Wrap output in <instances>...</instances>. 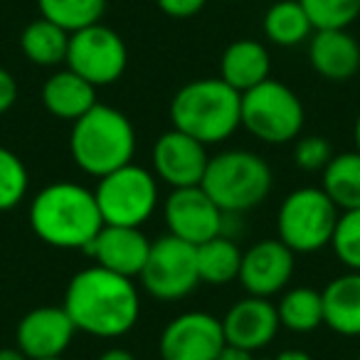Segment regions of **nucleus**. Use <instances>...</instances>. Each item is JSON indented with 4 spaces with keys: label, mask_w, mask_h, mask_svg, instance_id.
Returning <instances> with one entry per match:
<instances>
[{
    "label": "nucleus",
    "mask_w": 360,
    "mask_h": 360,
    "mask_svg": "<svg viewBox=\"0 0 360 360\" xmlns=\"http://www.w3.org/2000/svg\"><path fill=\"white\" fill-rule=\"evenodd\" d=\"M30 175L20 155L0 146V212L18 207L27 195Z\"/></svg>",
    "instance_id": "c85d7f7f"
},
{
    "label": "nucleus",
    "mask_w": 360,
    "mask_h": 360,
    "mask_svg": "<svg viewBox=\"0 0 360 360\" xmlns=\"http://www.w3.org/2000/svg\"><path fill=\"white\" fill-rule=\"evenodd\" d=\"M96 360H136V355L126 348H109V350H104Z\"/></svg>",
    "instance_id": "f704fd0d"
},
{
    "label": "nucleus",
    "mask_w": 360,
    "mask_h": 360,
    "mask_svg": "<svg viewBox=\"0 0 360 360\" xmlns=\"http://www.w3.org/2000/svg\"><path fill=\"white\" fill-rule=\"evenodd\" d=\"M141 284L158 301H178L188 296L200 284L198 247L173 235L150 242L148 259L141 271Z\"/></svg>",
    "instance_id": "1a4fd4ad"
},
{
    "label": "nucleus",
    "mask_w": 360,
    "mask_h": 360,
    "mask_svg": "<svg viewBox=\"0 0 360 360\" xmlns=\"http://www.w3.org/2000/svg\"><path fill=\"white\" fill-rule=\"evenodd\" d=\"M217 360H257L252 350H245V348H237V345H230L225 343V348L220 350Z\"/></svg>",
    "instance_id": "72a5a7b5"
},
{
    "label": "nucleus",
    "mask_w": 360,
    "mask_h": 360,
    "mask_svg": "<svg viewBox=\"0 0 360 360\" xmlns=\"http://www.w3.org/2000/svg\"><path fill=\"white\" fill-rule=\"evenodd\" d=\"M314 30H348L360 18V0H299Z\"/></svg>",
    "instance_id": "cd10ccee"
},
{
    "label": "nucleus",
    "mask_w": 360,
    "mask_h": 360,
    "mask_svg": "<svg viewBox=\"0 0 360 360\" xmlns=\"http://www.w3.org/2000/svg\"><path fill=\"white\" fill-rule=\"evenodd\" d=\"M18 99V82L8 70L0 67V114H6L8 109H13Z\"/></svg>",
    "instance_id": "473e14b6"
},
{
    "label": "nucleus",
    "mask_w": 360,
    "mask_h": 360,
    "mask_svg": "<svg viewBox=\"0 0 360 360\" xmlns=\"http://www.w3.org/2000/svg\"><path fill=\"white\" fill-rule=\"evenodd\" d=\"M207 0H155V6L170 18H193L205 8Z\"/></svg>",
    "instance_id": "2f4dec72"
},
{
    "label": "nucleus",
    "mask_w": 360,
    "mask_h": 360,
    "mask_svg": "<svg viewBox=\"0 0 360 360\" xmlns=\"http://www.w3.org/2000/svg\"><path fill=\"white\" fill-rule=\"evenodd\" d=\"M338 215V207L323 188H299L281 200L276 232L294 255H309L330 245Z\"/></svg>",
    "instance_id": "423d86ee"
},
{
    "label": "nucleus",
    "mask_w": 360,
    "mask_h": 360,
    "mask_svg": "<svg viewBox=\"0 0 360 360\" xmlns=\"http://www.w3.org/2000/svg\"><path fill=\"white\" fill-rule=\"evenodd\" d=\"M70 153L79 170L94 178H104L134 160V124L114 106L96 104L72 124Z\"/></svg>",
    "instance_id": "20e7f679"
},
{
    "label": "nucleus",
    "mask_w": 360,
    "mask_h": 360,
    "mask_svg": "<svg viewBox=\"0 0 360 360\" xmlns=\"http://www.w3.org/2000/svg\"><path fill=\"white\" fill-rule=\"evenodd\" d=\"M323 193L340 212L360 210V153L348 150L330 158L323 168Z\"/></svg>",
    "instance_id": "b1692460"
},
{
    "label": "nucleus",
    "mask_w": 360,
    "mask_h": 360,
    "mask_svg": "<svg viewBox=\"0 0 360 360\" xmlns=\"http://www.w3.org/2000/svg\"><path fill=\"white\" fill-rule=\"evenodd\" d=\"M150 160H153L155 178L168 183L175 191V188L200 186L210 155L200 141L178 129H170L153 143Z\"/></svg>",
    "instance_id": "ddd939ff"
},
{
    "label": "nucleus",
    "mask_w": 360,
    "mask_h": 360,
    "mask_svg": "<svg viewBox=\"0 0 360 360\" xmlns=\"http://www.w3.org/2000/svg\"><path fill=\"white\" fill-rule=\"evenodd\" d=\"M168 235L191 245H202L225 230V212L212 202L202 186L175 188L163 205Z\"/></svg>",
    "instance_id": "f8f14e48"
},
{
    "label": "nucleus",
    "mask_w": 360,
    "mask_h": 360,
    "mask_svg": "<svg viewBox=\"0 0 360 360\" xmlns=\"http://www.w3.org/2000/svg\"><path fill=\"white\" fill-rule=\"evenodd\" d=\"M309 62L328 82H348L360 70V45L348 30H316L309 37Z\"/></svg>",
    "instance_id": "a211bd4d"
},
{
    "label": "nucleus",
    "mask_w": 360,
    "mask_h": 360,
    "mask_svg": "<svg viewBox=\"0 0 360 360\" xmlns=\"http://www.w3.org/2000/svg\"><path fill=\"white\" fill-rule=\"evenodd\" d=\"M220 321L227 343L252 350V353L266 348L276 338V330L281 326L276 306L269 299H259V296H247V299L237 301Z\"/></svg>",
    "instance_id": "dca6fc26"
},
{
    "label": "nucleus",
    "mask_w": 360,
    "mask_h": 360,
    "mask_svg": "<svg viewBox=\"0 0 360 360\" xmlns=\"http://www.w3.org/2000/svg\"><path fill=\"white\" fill-rule=\"evenodd\" d=\"M314 32L309 15L299 0H279L264 15V35L279 47H296Z\"/></svg>",
    "instance_id": "393cba45"
},
{
    "label": "nucleus",
    "mask_w": 360,
    "mask_h": 360,
    "mask_svg": "<svg viewBox=\"0 0 360 360\" xmlns=\"http://www.w3.org/2000/svg\"><path fill=\"white\" fill-rule=\"evenodd\" d=\"M42 18L72 32L96 25L106 11V0H37Z\"/></svg>",
    "instance_id": "bb28decb"
},
{
    "label": "nucleus",
    "mask_w": 360,
    "mask_h": 360,
    "mask_svg": "<svg viewBox=\"0 0 360 360\" xmlns=\"http://www.w3.org/2000/svg\"><path fill=\"white\" fill-rule=\"evenodd\" d=\"M230 3H232V0H230Z\"/></svg>",
    "instance_id": "a19ab883"
},
{
    "label": "nucleus",
    "mask_w": 360,
    "mask_h": 360,
    "mask_svg": "<svg viewBox=\"0 0 360 360\" xmlns=\"http://www.w3.org/2000/svg\"><path fill=\"white\" fill-rule=\"evenodd\" d=\"M269 52L257 40H235L220 60V79L245 94L252 86L269 79Z\"/></svg>",
    "instance_id": "412c9836"
},
{
    "label": "nucleus",
    "mask_w": 360,
    "mask_h": 360,
    "mask_svg": "<svg viewBox=\"0 0 360 360\" xmlns=\"http://www.w3.org/2000/svg\"><path fill=\"white\" fill-rule=\"evenodd\" d=\"M304 121V104L281 82L264 79L242 94V126L264 143L296 141Z\"/></svg>",
    "instance_id": "0eeeda50"
},
{
    "label": "nucleus",
    "mask_w": 360,
    "mask_h": 360,
    "mask_svg": "<svg viewBox=\"0 0 360 360\" xmlns=\"http://www.w3.org/2000/svg\"><path fill=\"white\" fill-rule=\"evenodd\" d=\"M42 104L52 116L62 121H72L86 114L89 109H94L96 101V86L89 84L84 77H79L77 72L60 70L45 82L42 86Z\"/></svg>",
    "instance_id": "6ab92c4d"
},
{
    "label": "nucleus",
    "mask_w": 360,
    "mask_h": 360,
    "mask_svg": "<svg viewBox=\"0 0 360 360\" xmlns=\"http://www.w3.org/2000/svg\"><path fill=\"white\" fill-rule=\"evenodd\" d=\"M200 186L225 215L247 212L271 193V168L252 150L230 148L207 160Z\"/></svg>",
    "instance_id": "39448f33"
},
{
    "label": "nucleus",
    "mask_w": 360,
    "mask_h": 360,
    "mask_svg": "<svg viewBox=\"0 0 360 360\" xmlns=\"http://www.w3.org/2000/svg\"><path fill=\"white\" fill-rule=\"evenodd\" d=\"M150 242L148 237L141 232V227H116V225H104L101 232L94 237L86 255H91L96 259V266L114 271L121 276H141L148 259Z\"/></svg>",
    "instance_id": "f3484780"
},
{
    "label": "nucleus",
    "mask_w": 360,
    "mask_h": 360,
    "mask_svg": "<svg viewBox=\"0 0 360 360\" xmlns=\"http://www.w3.org/2000/svg\"><path fill=\"white\" fill-rule=\"evenodd\" d=\"M170 121L202 146L220 143L242 126V94L222 79H193L175 91Z\"/></svg>",
    "instance_id": "7ed1b4c3"
},
{
    "label": "nucleus",
    "mask_w": 360,
    "mask_h": 360,
    "mask_svg": "<svg viewBox=\"0 0 360 360\" xmlns=\"http://www.w3.org/2000/svg\"><path fill=\"white\" fill-rule=\"evenodd\" d=\"M67 47H70V32L60 25L50 22L47 18L27 22L20 35V50L32 65L37 67H57L67 60Z\"/></svg>",
    "instance_id": "4be33fe9"
},
{
    "label": "nucleus",
    "mask_w": 360,
    "mask_h": 360,
    "mask_svg": "<svg viewBox=\"0 0 360 360\" xmlns=\"http://www.w3.org/2000/svg\"><path fill=\"white\" fill-rule=\"evenodd\" d=\"M358 360H360V355H358Z\"/></svg>",
    "instance_id": "ea45409f"
},
{
    "label": "nucleus",
    "mask_w": 360,
    "mask_h": 360,
    "mask_svg": "<svg viewBox=\"0 0 360 360\" xmlns=\"http://www.w3.org/2000/svg\"><path fill=\"white\" fill-rule=\"evenodd\" d=\"M65 62L89 84L109 86L124 77L129 65V50L119 32L96 22L72 32Z\"/></svg>",
    "instance_id": "9d476101"
},
{
    "label": "nucleus",
    "mask_w": 360,
    "mask_h": 360,
    "mask_svg": "<svg viewBox=\"0 0 360 360\" xmlns=\"http://www.w3.org/2000/svg\"><path fill=\"white\" fill-rule=\"evenodd\" d=\"M242 255L235 240L225 235H217L212 240L198 245V274L200 281L212 286H225L230 281L240 279Z\"/></svg>",
    "instance_id": "5701e85b"
},
{
    "label": "nucleus",
    "mask_w": 360,
    "mask_h": 360,
    "mask_svg": "<svg viewBox=\"0 0 360 360\" xmlns=\"http://www.w3.org/2000/svg\"><path fill=\"white\" fill-rule=\"evenodd\" d=\"M27 217L37 240L57 250L86 252L104 227L94 193L70 180L42 188L32 198Z\"/></svg>",
    "instance_id": "f03ea898"
},
{
    "label": "nucleus",
    "mask_w": 360,
    "mask_h": 360,
    "mask_svg": "<svg viewBox=\"0 0 360 360\" xmlns=\"http://www.w3.org/2000/svg\"><path fill=\"white\" fill-rule=\"evenodd\" d=\"M323 323L340 335H360V271L335 276L321 291Z\"/></svg>",
    "instance_id": "aec40b11"
},
{
    "label": "nucleus",
    "mask_w": 360,
    "mask_h": 360,
    "mask_svg": "<svg viewBox=\"0 0 360 360\" xmlns=\"http://www.w3.org/2000/svg\"><path fill=\"white\" fill-rule=\"evenodd\" d=\"M333 158V148H330L328 139L323 136H304L296 141L294 146V160L301 170H323Z\"/></svg>",
    "instance_id": "7c9ffc66"
},
{
    "label": "nucleus",
    "mask_w": 360,
    "mask_h": 360,
    "mask_svg": "<svg viewBox=\"0 0 360 360\" xmlns=\"http://www.w3.org/2000/svg\"><path fill=\"white\" fill-rule=\"evenodd\" d=\"M77 326L72 323L65 306H40L27 311L15 328V348L30 360L60 358L70 348Z\"/></svg>",
    "instance_id": "4468645a"
},
{
    "label": "nucleus",
    "mask_w": 360,
    "mask_h": 360,
    "mask_svg": "<svg viewBox=\"0 0 360 360\" xmlns=\"http://www.w3.org/2000/svg\"><path fill=\"white\" fill-rule=\"evenodd\" d=\"M353 139H355V150H358V153H360V114H358V119H355Z\"/></svg>",
    "instance_id": "4c0bfd02"
},
{
    "label": "nucleus",
    "mask_w": 360,
    "mask_h": 360,
    "mask_svg": "<svg viewBox=\"0 0 360 360\" xmlns=\"http://www.w3.org/2000/svg\"><path fill=\"white\" fill-rule=\"evenodd\" d=\"M0 360H30L18 348H0Z\"/></svg>",
    "instance_id": "e433bc0d"
},
{
    "label": "nucleus",
    "mask_w": 360,
    "mask_h": 360,
    "mask_svg": "<svg viewBox=\"0 0 360 360\" xmlns=\"http://www.w3.org/2000/svg\"><path fill=\"white\" fill-rule=\"evenodd\" d=\"M94 198L104 225L141 227L158 207V178L150 170L129 163L99 178Z\"/></svg>",
    "instance_id": "6e6552de"
},
{
    "label": "nucleus",
    "mask_w": 360,
    "mask_h": 360,
    "mask_svg": "<svg viewBox=\"0 0 360 360\" xmlns=\"http://www.w3.org/2000/svg\"><path fill=\"white\" fill-rule=\"evenodd\" d=\"M40 360H65V358L60 355V358H40Z\"/></svg>",
    "instance_id": "58836bf2"
},
{
    "label": "nucleus",
    "mask_w": 360,
    "mask_h": 360,
    "mask_svg": "<svg viewBox=\"0 0 360 360\" xmlns=\"http://www.w3.org/2000/svg\"><path fill=\"white\" fill-rule=\"evenodd\" d=\"M279 323L294 333H311L323 323V299L311 286H296L286 291L276 306Z\"/></svg>",
    "instance_id": "a878e982"
},
{
    "label": "nucleus",
    "mask_w": 360,
    "mask_h": 360,
    "mask_svg": "<svg viewBox=\"0 0 360 360\" xmlns=\"http://www.w3.org/2000/svg\"><path fill=\"white\" fill-rule=\"evenodd\" d=\"M225 343V330L217 316L188 311L163 328L158 353L163 360H217Z\"/></svg>",
    "instance_id": "9b49d317"
},
{
    "label": "nucleus",
    "mask_w": 360,
    "mask_h": 360,
    "mask_svg": "<svg viewBox=\"0 0 360 360\" xmlns=\"http://www.w3.org/2000/svg\"><path fill=\"white\" fill-rule=\"evenodd\" d=\"M294 276V252L281 240H262L242 255L240 281L250 296L269 299Z\"/></svg>",
    "instance_id": "2eb2a0df"
},
{
    "label": "nucleus",
    "mask_w": 360,
    "mask_h": 360,
    "mask_svg": "<svg viewBox=\"0 0 360 360\" xmlns=\"http://www.w3.org/2000/svg\"><path fill=\"white\" fill-rule=\"evenodd\" d=\"M269 360H314V358L306 350H281L279 355H274Z\"/></svg>",
    "instance_id": "c9c22d12"
},
{
    "label": "nucleus",
    "mask_w": 360,
    "mask_h": 360,
    "mask_svg": "<svg viewBox=\"0 0 360 360\" xmlns=\"http://www.w3.org/2000/svg\"><path fill=\"white\" fill-rule=\"evenodd\" d=\"M330 247L350 271H360V210L340 212Z\"/></svg>",
    "instance_id": "c756f323"
},
{
    "label": "nucleus",
    "mask_w": 360,
    "mask_h": 360,
    "mask_svg": "<svg viewBox=\"0 0 360 360\" xmlns=\"http://www.w3.org/2000/svg\"><path fill=\"white\" fill-rule=\"evenodd\" d=\"M65 311L82 333L116 338L129 333L141 314V299L134 279L114 274L104 266H86L70 279Z\"/></svg>",
    "instance_id": "f257e3e1"
}]
</instances>
